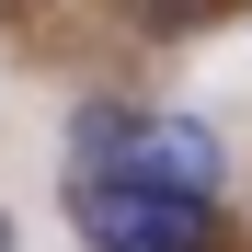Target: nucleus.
<instances>
[{"mask_svg":"<svg viewBox=\"0 0 252 252\" xmlns=\"http://www.w3.org/2000/svg\"><path fill=\"white\" fill-rule=\"evenodd\" d=\"M80 241L92 252H206L218 206L206 195H160V184H80Z\"/></svg>","mask_w":252,"mask_h":252,"instance_id":"nucleus-1","label":"nucleus"},{"mask_svg":"<svg viewBox=\"0 0 252 252\" xmlns=\"http://www.w3.org/2000/svg\"><path fill=\"white\" fill-rule=\"evenodd\" d=\"M115 184H160V195H218V138L195 115H138L126 138V172Z\"/></svg>","mask_w":252,"mask_h":252,"instance_id":"nucleus-2","label":"nucleus"},{"mask_svg":"<svg viewBox=\"0 0 252 252\" xmlns=\"http://www.w3.org/2000/svg\"><path fill=\"white\" fill-rule=\"evenodd\" d=\"M0 252H12V229H0Z\"/></svg>","mask_w":252,"mask_h":252,"instance_id":"nucleus-3","label":"nucleus"}]
</instances>
